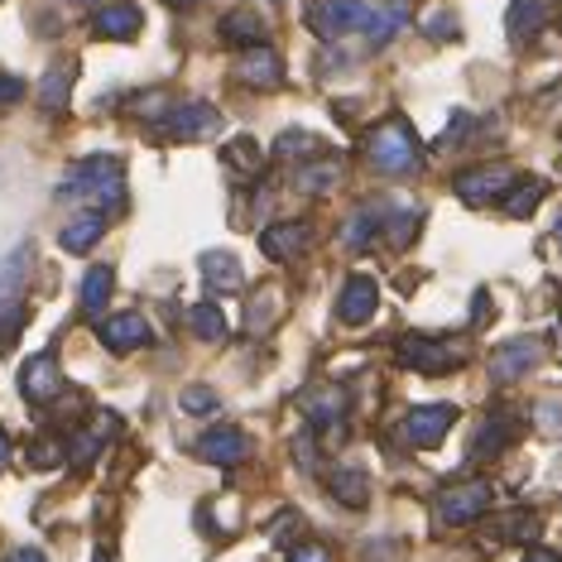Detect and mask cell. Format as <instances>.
Segmentation results:
<instances>
[{
    "instance_id": "obj_1",
    "label": "cell",
    "mask_w": 562,
    "mask_h": 562,
    "mask_svg": "<svg viewBox=\"0 0 562 562\" xmlns=\"http://www.w3.org/2000/svg\"><path fill=\"white\" fill-rule=\"evenodd\" d=\"M366 159L375 164L380 173L404 178V173H418V164H424V149H418V139H414V131H408V121L390 116V121H380L375 131L366 135Z\"/></svg>"
},
{
    "instance_id": "obj_2",
    "label": "cell",
    "mask_w": 562,
    "mask_h": 562,
    "mask_svg": "<svg viewBox=\"0 0 562 562\" xmlns=\"http://www.w3.org/2000/svg\"><path fill=\"white\" fill-rule=\"evenodd\" d=\"M58 198H92L97 207H121L125 202V169L111 155H92L68 173V183L58 188Z\"/></svg>"
},
{
    "instance_id": "obj_3",
    "label": "cell",
    "mask_w": 562,
    "mask_h": 562,
    "mask_svg": "<svg viewBox=\"0 0 562 562\" xmlns=\"http://www.w3.org/2000/svg\"><path fill=\"white\" fill-rule=\"evenodd\" d=\"M375 0H308L303 5V24L317 40H347V34H366Z\"/></svg>"
},
{
    "instance_id": "obj_4",
    "label": "cell",
    "mask_w": 562,
    "mask_h": 562,
    "mask_svg": "<svg viewBox=\"0 0 562 562\" xmlns=\"http://www.w3.org/2000/svg\"><path fill=\"white\" fill-rule=\"evenodd\" d=\"M491 485L485 481H452L438 491V501H432V515L438 524H452V529H462V524H476L485 509H491Z\"/></svg>"
},
{
    "instance_id": "obj_5",
    "label": "cell",
    "mask_w": 562,
    "mask_h": 562,
    "mask_svg": "<svg viewBox=\"0 0 562 562\" xmlns=\"http://www.w3.org/2000/svg\"><path fill=\"white\" fill-rule=\"evenodd\" d=\"M394 356H400V366H404V370H424V375H447V370H457V366L467 361V347L408 331L400 347H394Z\"/></svg>"
},
{
    "instance_id": "obj_6",
    "label": "cell",
    "mask_w": 562,
    "mask_h": 562,
    "mask_svg": "<svg viewBox=\"0 0 562 562\" xmlns=\"http://www.w3.org/2000/svg\"><path fill=\"white\" fill-rule=\"evenodd\" d=\"M452 188L467 207H491V202H501L509 188H515V169H509V164H481V169L457 173Z\"/></svg>"
},
{
    "instance_id": "obj_7",
    "label": "cell",
    "mask_w": 562,
    "mask_h": 562,
    "mask_svg": "<svg viewBox=\"0 0 562 562\" xmlns=\"http://www.w3.org/2000/svg\"><path fill=\"white\" fill-rule=\"evenodd\" d=\"M20 394L34 408H48V404H58L63 394H68V380H63L54 351H40V356H30V361H24V370H20Z\"/></svg>"
},
{
    "instance_id": "obj_8",
    "label": "cell",
    "mask_w": 562,
    "mask_h": 562,
    "mask_svg": "<svg viewBox=\"0 0 562 562\" xmlns=\"http://www.w3.org/2000/svg\"><path fill=\"white\" fill-rule=\"evenodd\" d=\"M159 131L178 139V145H188V139H212L222 131V111L207 106V101H183V106H173L169 116L159 121Z\"/></svg>"
},
{
    "instance_id": "obj_9",
    "label": "cell",
    "mask_w": 562,
    "mask_h": 562,
    "mask_svg": "<svg viewBox=\"0 0 562 562\" xmlns=\"http://www.w3.org/2000/svg\"><path fill=\"white\" fill-rule=\"evenodd\" d=\"M193 457L207 467H240L250 457V438L236 424H216L193 442Z\"/></svg>"
},
{
    "instance_id": "obj_10",
    "label": "cell",
    "mask_w": 562,
    "mask_h": 562,
    "mask_svg": "<svg viewBox=\"0 0 562 562\" xmlns=\"http://www.w3.org/2000/svg\"><path fill=\"white\" fill-rule=\"evenodd\" d=\"M452 424H457V408H452V404H424V408H408L400 438H404L408 447H418V452H424V447H438Z\"/></svg>"
},
{
    "instance_id": "obj_11",
    "label": "cell",
    "mask_w": 562,
    "mask_h": 562,
    "mask_svg": "<svg viewBox=\"0 0 562 562\" xmlns=\"http://www.w3.org/2000/svg\"><path fill=\"white\" fill-rule=\"evenodd\" d=\"M539 356H543V341H539V337L501 341V347L491 351V380H495V385H509V380L529 375V370L539 366Z\"/></svg>"
},
{
    "instance_id": "obj_12",
    "label": "cell",
    "mask_w": 562,
    "mask_h": 562,
    "mask_svg": "<svg viewBox=\"0 0 562 562\" xmlns=\"http://www.w3.org/2000/svg\"><path fill=\"white\" fill-rule=\"evenodd\" d=\"M97 337H101V347H106L111 356H131L139 347H149V323L139 313H116V317H106V323L97 327Z\"/></svg>"
},
{
    "instance_id": "obj_13",
    "label": "cell",
    "mask_w": 562,
    "mask_h": 562,
    "mask_svg": "<svg viewBox=\"0 0 562 562\" xmlns=\"http://www.w3.org/2000/svg\"><path fill=\"white\" fill-rule=\"evenodd\" d=\"M299 404H303V418H308L313 432H331L347 418V390L341 385H313Z\"/></svg>"
},
{
    "instance_id": "obj_14",
    "label": "cell",
    "mask_w": 562,
    "mask_h": 562,
    "mask_svg": "<svg viewBox=\"0 0 562 562\" xmlns=\"http://www.w3.org/2000/svg\"><path fill=\"white\" fill-rule=\"evenodd\" d=\"M375 308H380V284L370 274H351L347 284H341V299H337V317L347 327H361V323H370L375 317Z\"/></svg>"
},
{
    "instance_id": "obj_15",
    "label": "cell",
    "mask_w": 562,
    "mask_h": 562,
    "mask_svg": "<svg viewBox=\"0 0 562 562\" xmlns=\"http://www.w3.org/2000/svg\"><path fill=\"white\" fill-rule=\"evenodd\" d=\"M236 82L255 87V92H265V87H279L284 82V58L274 54V48L255 44V48H240V63H236Z\"/></svg>"
},
{
    "instance_id": "obj_16",
    "label": "cell",
    "mask_w": 562,
    "mask_h": 562,
    "mask_svg": "<svg viewBox=\"0 0 562 562\" xmlns=\"http://www.w3.org/2000/svg\"><path fill=\"white\" fill-rule=\"evenodd\" d=\"M265 34H270V20H265L260 5H240L222 15V44H232V48H255V44H265Z\"/></svg>"
},
{
    "instance_id": "obj_17",
    "label": "cell",
    "mask_w": 562,
    "mask_h": 562,
    "mask_svg": "<svg viewBox=\"0 0 562 562\" xmlns=\"http://www.w3.org/2000/svg\"><path fill=\"white\" fill-rule=\"evenodd\" d=\"M139 24H145V15H139V5H131V0H116V5L97 10L92 20V34L97 40H116V44H131L139 34Z\"/></svg>"
},
{
    "instance_id": "obj_18",
    "label": "cell",
    "mask_w": 562,
    "mask_h": 562,
    "mask_svg": "<svg viewBox=\"0 0 562 562\" xmlns=\"http://www.w3.org/2000/svg\"><path fill=\"white\" fill-rule=\"evenodd\" d=\"M260 250L270 255V260L289 265L293 255L308 250V226H303V222H274V226H265V232H260Z\"/></svg>"
},
{
    "instance_id": "obj_19",
    "label": "cell",
    "mask_w": 562,
    "mask_h": 562,
    "mask_svg": "<svg viewBox=\"0 0 562 562\" xmlns=\"http://www.w3.org/2000/svg\"><path fill=\"white\" fill-rule=\"evenodd\" d=\"M548 24V10L543 0H509V15H505V30H509V44H533L539 30Z\"/></svg>"
},
{
    "instance_id": "obj_20",
    "label": "cell",
    "mask_w": 562,
    "mask_h": 562,
    "mask_svg": "<svg viewBox=\"0 0 562 562\" xmlns=\"http://www.w3.org/2000/svg\"><path fill=\"white\" fill-rule=\"evenodd\" d=\"M198 265H202V279H207L212 293H236L246 284V270H240V260L232 250H207Z\"/></svg>"
},
{
    "instance_id": "obj_21",
    "label": "cell",
    "mask_w": 562,
    "mask_h": 562,
    "mask_svg": "<svg viewBox=\"0 0 562 562\" xmlns=\"http://www.w3.org/2000/svg\"><path fill=\"white\" fill-rule=\"evenodd\" d=\"M101 236H106V216H101V212H78L68 226H63L58 246L68 250V255H87V250H92Z\"/></svg>"
},
{
    "instance_id": "obj_22",
    "label": "cell",
    "mask_w": 562,
    "mask_h": 562,
    "mask_svg": "<svg viewBox=\"0 0 562 562\" xmlns=\"http://www.w3.org/2000/svg\"><path fill=\"white\" fill-rule=\"evenodd\" d=\"M404 24H408V5H404V0H385V5L375 0V10H370V24H366L370 48H385L394 34L404 30Z\"/></svg>"
},
{
    "instance_id": "obj_23",
    "label": "cell",
    "mask_w": 562,
    "mask_h": 562,
    "mask_svg": "<svg viewBox=\"0 0 562 562\" xmlns=\"http://www.w3.org/2000/svg\"><path fill=\"white\" fill-rule=\"evenodd\" d=\"M72 78H78V68L72 63H58V68H48L44 72V82H40V106L48 111V116H58V111H68V101H72Z\"/></svg>"
},
{
    "instance_id": "obj_24",
    "label": "cell",
    "mask_w": 562,
    "mask_h": 562,
    "mask_svg": "<svg viewBox=\"0 0 562 562\" xmlns=\"http://www.w3.org/2000/svg\"><path fill=\"white\" fill-rule=\"evenodd\" d=\"M331 495H337L347 509H366L370 505V476L361 467H341L331 471Z\"/></svg>"
},
{
    "instance_id": "obj_25",
    "label": "cell",
    "mask_w": 562,
    "mask_h": 562,
    "mask_svg": "<svg viewBox=\"0 0 562 562\" xmlns=\"http://www.w3.org/2000/svg\"><path fill=\"white\" fill-rule=\"evenodd\" d=\"M222 159H226V169H232L236 178H255L260 173V164H265V149L255 145L250 135H236V139H226Z\"/></svg>"
},
{
    "instance_id": "obj_26",
    "label": "cell",
    "mask_w": 562,
    "mask_h": 562,
    "mask_svg": "<svg viewBox=\"0 0 562 562\" xmlns=\"http://www.w3.org/2000/svg\"><path fill=\"white\" fill-rule=\"evenodd\" d=\"M337 178H341V159H317V164H303L299 169V193L303 198H323L337 188Z\"/></svg>"
},
{
    "instance_id": "obj_27",
    "label": "cell",
    "mask_w": 562,
    "mask_h": 562,
    "mask_svg": "<svg viewBox=\"0 0 562 562\" xmlns=\"http://www.w3.org/2000/svg\"><path fill=\"white\" fill-rule=\"evenodd\" d=\"M385 226V216H380L375 207H361V212H351L347 216V226H341V246H351V250H366L370 240H375V232Z\"/></svg>"
},
{
    "instance_id": "obj_28",
    "label": "cell",
    "mask_w": 562,
    "mask_h": 562,
    "mask_svg": "<svg viewBox=\"0 0 562 562\" xmlns=\"http://www.w3.org/2000/svg\"><path fill=\"white\" fill-rule=\"evenodd\" d=\"M543 193H548L543 178H515V188L501 198V207H505V216H529L543 202Z\"/></svg>"
},
{
    "instance_id": "obj_29",
    "label": "cell",
    "mask_w": 562,
    "mask_h": 562,
    "mask_svg": "<svg viewBox=\"0 0 562 562\" xmlns=\"http://www.w3.org/2000/svg\"><path fill=\"white\" fill-rule=\"evenodd\" d=\"M111 289H116V274H111L106 265L87 270V279H82V313H87V317H97V313L111 303Z\"/></svg>"
},
{
    "instance_id": "obj_30",
    "label": "cell",
    "mask_w": 562,
    "mask_h": 562,
    "mask_svg": "<svg viewBox=\"0 0 562 562\" xmlns=\"http://www.w3.org/2000/svg\"><path fill=\"white\" fill-rule=\"evenodd\" d=\"M188 331H193L198 341H222L226 337V313L216 308V303H193V308H188Z\"/></svg>"
},
{
    "instance_id": "obj_31",
    "label": "cell",
    "mask_w": 562,
    "mask_h": 562,
    "mask_svg": "<svg viewBox=\"0 0 562 562\" xmlns=\"http://www.w3.org/2000/svg\"><path fill=\"white\" fill-rule=\"evenodd\" d=\"M509 438H515V424H509V414H491L481 424V432H476V457H495V452H505L509 447Z\"/></svg>"
},
{
    "instance_id": "obj_32",
    "label": "cell",
    "mask_w": 562,
    "mask_h": 562,
    "mask_svg": "<svg viewBox=\"0 0 562 562\" xmlns=\"http://www.w3.org/2000/svg\"><path fill=\"white\" fill-rule=\"evenodd\" d=\"M24 317H30V308H24L20 299L0 303V356L15 351V341H20V331H24Z\"/></svg>"
},
{
    "instance_id": "obj_33",
    "label": "cell",
    "mask_w": 562,
    "mask_h": 562,
    "mask_svg": "<svg viewBox=\"0 0 562 562\" xmlns=\"http://www.w3.org/2000/svg\"><path fill=\"white\" fill-rule=\"evenodd\" d=\"M30 246H20L15 255L5 260V270H0V303H10V299H20V284H24V270H30Z\"/></svg>"
},
{
    "instance_id": "obj_34",
    "label": "cell",
    "mask_w": 562,
    "mask_h": 562,
    "mask_svg": "<svg viewBox=\"0 0 562 562\" xmlns=\"http://www.w3.org/2000/svg\"><path fill=\"white\" fill-rule=\"evenodd\" d=\"M418 222H424V212H414V207H394L385 216V232H390V246H408L418 232Z\"/></svg>"
},
{
    "instance_id": "obj_35",
    "label": "cell",
    "mask_w": 562,
    "mask_h": 562,
    "mask_svg": "<svg viewBox=\"0 0 562 562\" xmlns=\"http://www.w3.org/2000/svg\"><path fill=\"white\" fill-rule=\"evenodd\" d=\"M317 135H303V131H289V135H279V145H274V159H308V155H317Z\"/></svg>"
},
{
    "instance_id": "obj_36",
    "label": "cell",
    "mask_w": 562,
    "mask_h": 562,
    "mask_svg": "<svg viewBox=\"0 0 562 562\" xmlns=\"http://www.w3.org/2000/svg\"><path fill=\"white\" fill-rule=\"evenodd\" d=\"M178 404H183V414H193V418H207V414H216V408H222L216 390H207V385H188Z\"/></svg>"
},
{
    "instance_id": "obj_37",
    "label": "cell",
    "mask_w": 562,
    "mask_h": 562,
    "mask_svg": "<svg viewBox=\"0 0 562 562\" xmlns=\"http://www.w3.org/2000/svg\"><path fill=\"white\" fill-rule=\"evenodd\" d=\"M58 447H63L58 438H34L24 457H30V467H34V471H54V467H63V452H58Z\"/></svg>"
},
{
    "instance_id": "obj_38",
    "label": "cell",
    "mask_w": 562,
    "mask_h": 562,
    "mask_svg": "<svg viewBox=\"0 0 562 562\" xmlns=\"http://www.w3.org/2000/svg\"><path fill=\"white\" fill-rule=\"evenodd\" d=\"M501 539H509V543H529V539H539V524H533V515H505Z\"/></svg>"
},
{
    "instance_id": "obj_39",
    "label": "cell",
    "mask_w": 562,
    "mask_h": 562,
    "mask_svg": "<svg viewBox=\"0 0 562 562\" xmlns=\"http://www.w3.org/2000/svg\"><path fill=\"white\" fill-rule=\"evenodd\" d=\"M289 562H331V548L327 543H313V539H299L293 543Z\"/></svg>"
},
{
    "instance_id": "obj_40",
    "label": "cell",
    "mask_w": 562,
    "mask_h": 562,
    "mask_svg": "<svg viewBox=\"0 0 562 562\" xmlns=\"http://www.w3.org/2000/svg\"><path fill=\"white\" fill-rule=\"evenodd\" d=\"M424 34H428V40H457V20L447 15V10H438V15L424 20Z\"/></svg>"
},
{
    "instance_id": "obj_41",
    "label": "cell",
    "mask_w": 562,
    "mask_h": 562,
    "mask_svg": "<svg viewBox=\"0 0 562 562\" xmlns=\"http://www.w3.org/2000/svg\"><path fill=\"white\" fill-rule=\"evenodd\" d=\"M20 97H24V82L10 78V72H0V106H15Z\"/></svg>"
},
{
    "instance_id": "obj_42",
    "label": "cell",
    "mask_w": 562,
    "mask_h": 562,
    "mask_svg": "<svg viewBox=\"0 0 562 562\" xmlns=\"http://www.w3.org/2000/svg\"><path fill=\"white\" fill-rule=\"evenodd\" d=\"M10 562H48V558L40 553V548H20V553H15V558H10Z\"/></svg>"
},
{
    "instance_id": "obj_43",
    "label": "cell",
    "mask_w": 562,
    "mask_h": 562,
    "mask_svg": "<svg viewBox=\"0 0 562 562\" xmlns=\"http://www.w3.org/2000/svg\"><path fill=\"white\" fill-rule=\"evenodd\" d=\"M529 562H562V558H558V553H548V548H533Z\"/></svg>"
},
{
    "instance_id": "obj_44",
    "label": "cell",
    "mask_w": 562,
    "mask_h": 562,
    "mask_svg": "<svg viewBox=\"0 0 562 562\" xmlns=\"http://www.w3.org/2000/svg\"><path fill=\"white\" fill-rule=\"evenodd\" d=\"M5 457H10V438L0 432V467H5Z\"/></svg>"
},
{
    "instance_id": "obj_45",
    "label": "cell",
    "mask_w": 562,
    "mask_h": 562,
    "mask_svg": "<svg viewBox=\"0 0 562 562\" xmlns=\"http://www.w3.org/2000/svg\"><path fill=\"white\" fill-rule=\"evenodd\" d=\"M164 5H173V10H188V5H198V0H164Z\"/></svg>"
},
{
    "instance_id": "obj_46",
    "label": "cell",
    "mask_w": 562,
    "mask_h": 562,
    "mask_svg": "<svg viewBox=\"0 0 562 562\" xmlns=\"http://www.w3.org/2000/svg\"><path fill=\"white\" fill-rule=\"evenodd\" d=\"M92 562H111V558H106V553H97V558H92Z\"/></svg>"
},
{
    "instance_id": "obj_47",
    "label": "cell",
    "mask_w": 562,
    "mask_h": 562,
    "mask_svg": "<svg viewBox=\"0 0 562 562\" xmlns=\"http://www.w3.org/2000/svg\"><path fill=\"white\" fill-rule=\"evenodd\" d=\"M558 240H562V216H558Z\"/></svg>"
},
{
    "instance_id": "obj_48",
    "label": "cell",
    "mask_w": 562,
    "mask_h": 562,
    "mask_svg": "<svg viewBox=\"0 0 562 562\" xmlns=\"http://www.w3.org/2000/svg\"><path fill=\"white\" fill-rule=\"evenodd\" d=\"M72 5H87V0H72Z\"/></svg>"
}]
</instances>
